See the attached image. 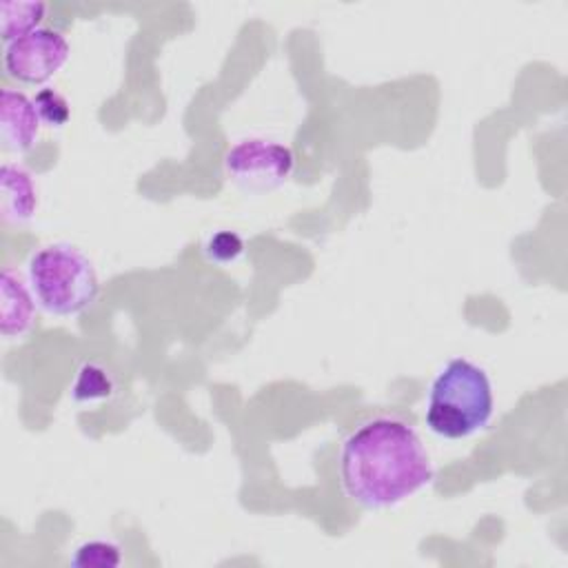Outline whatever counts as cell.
Returning a JSON list of instances; mask_svg holds the SVG:
<instances>
[{"mask_svg": "<svg viewBox=\"0 0 568 568\" xmlns=\"http://www.w3.org/2000/svg\"><path fill=\"white\" fill-rule=\"evenodd\" d=\"M113 388H115V382L104 366L95 362H84L78 368V375L71 386V395L75 402H98V399L111 397Z\"/></svg>", "mask_w": 568, "mask_h": 568, "instance_id": "30bf717a", "label": "cell"}, {"mask_svg": "<svg viewBox=\"0 0 568 568\" xmlns=\"http://www.w3.org/2000/svg\"><path fill=\"white\" fill-rule=\"evenodd\" d=\"M40 115L33 98L4 87L0 93V142L9 153H27L38 138Z\"/></svg>", "mask_w": 568, "mask_h": 568, "instance_id": "8992f818", "label": "cell"}, {"mask_svg": "<svg viewBox=\"0 0 568 568\" xmlns=\"http://www.w3.org/2000/svg\"><path fill=\"white\" fill-rule=\"evenodd\" d=\"M435 477L417 430L390 415L362 422L342 442L339 479L362 508H390L426 488Z\"/></svg>", "mask_w": 568, "mask_h": 568, "instance_id": "6da1fadb", "label": "cell"}, {"mask_svg": "<svg viewBox=\"0 0 568 568\" xmlns=\"http://www.w3.org/2000/svg\"><path fill=\"white\" fill-rule=\"evenodd\" d=\"M36 111L40 115V120L47 126H62L69 122L71 111H69V102L64 100V95H60L55 89H40L33 98Z\"/></svg>", "mask_w": 568, "mask_h": 568, "instance_id": "7c38bea8", "label": "cell"}, {"mask_svg": "<svg viewBox=\"0 0 568 568\" xmlns=\"http://www.w3.org/2000/svg\"><path fill=\"white\" fill-rule=\"evenodd\" d=\"M36 317V297L20 273L4 266L0 273V333L7 339L22 337Z\"/></svg>", "mask_w": 568, "mask_h": 568, "instance_id": "52a82bcc", "label": "cell"}, {"mask_svg": "<svg viewBox=\"0 0 568 568\" xmlns=\"http://www.w3.org/2000/svg\"><path fill=\"white\" fill-rule=\"evenodd\" d=\"M27 275L36 302L60 317L87 311L100 291L91 260L64 242L36 251L27 264Z\"/></svg>", "mask_w": 568, "mask_h": 568, "instance_id": "3957f363", "label": "cell"}, {"mask_svg": "<svg viewBox=\"0 0 568 568\" xmlns=\"http://www.w3.org/2000/svg\"><path fill=\"white\" fill-rule=\"evenodd\" d=\"M244 244L240 240V235L231 233V231H220L215 233L209 242H206V255L220 264L233 262L240 253H242Z\"/></svg>", "mask_w": 568, "mask_h": 568, "instance_id": "4fadbf2b", "label": "cell"}, {"mask_svg": "<svg viewBox=\"0 0 568 568\" xmlns=\"http://www.w3.org/2000/svg\"><path fill=\"white\" fill-rule=\"evenodd\" d=\"M71 47L58 29L38 27L11 42H4L2 64L9 78L22 84H44L69 60Z\"/></svg>", "mask_w": 568, "mask_h": 568, "instance_id": "5b68a950", "label": "cell"}, {"mask_svg": "<svg viewBox=\"0 0 568 568\" xmlns=\"http://www.w3.org/2000/svg\"><path fill=\"white\" fill-rule=\"evenodd\" d=\"M38 209V189L29 171L18 164L0 169V213L7 224H27Z\"/></svg>", "mask_w": 568, "mask_h": 568, "instance_id": "ba28073f", "label": "cell"}, {"mask_svg": "<svg viewBox=\"0 0 568 568\" xmlns=\"http://www.w3.org/2000/svg\"><path fill=\"white\" fill-rule=\"evenodd\" d=\"M224 169L231 180L248 193H266L282 186L293 169V151L275 140L244 138L224 155Z\"/></svg>", "mask_w": 568, "mask_h": 568, "instance_id": "277c9868", "label": "cell"}, {"mask_svg": "<svg viewBox=\"0 0 568 568\" xmlns=\"http://www.w3.org/2000/svg\"><path fill=\"white\" fill-rule=\"evenodd\" d=\"M122 561L120 546L106 539H91L75 548L71 566L78 568H115Z\"/></svg>", "mask_w": 568, "mask_h": 568, "instance_id": "8fae6325", "label": "cell"}, {"mask_svg": "<svg viewBox=\"0 0 568 568\" xmlns=\"http://www.w3.org/2000/svg\"><path fill=\"white\" fill-rule=\"evenodd\" d=\"M47 4L33 0H2L0 2V36L11 42L33 29L44 18Z\"/></svg>", "mask_w": 568, "mask_h": 568, "instance_id": "9c48e42d", "label": "cell"}, {"mask_svg": "<svg viewBox=\"0 0 568 568\" xmlns=\"http://www.w3.org/2000/svg\"><path fill=\"white\" fill-rule=\"evenodd\" d=\"M495 408L488 373L466 357L450 359L433 379L426 426L446 439H464L481 430Z\"/></svg>", "mask_w": 568, "mask_h": 568, "instance_id": "7a4b0ae2", "label": "cell"}]
</instances>
